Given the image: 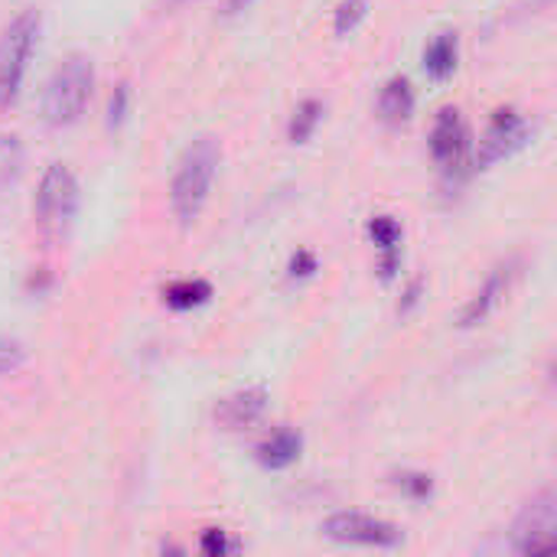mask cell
I'll return each instance as SVG.
<instances>
[{"label": "cell", "instance_id": "9a60e30c", "mask_svg": "<svg viewBox=\"0 0 557 557\" xmlns=\"http://www.w3.org/2000/svg\"><path fill=\"white\" fill-rule=\"evenodd\" d=\"M209 300H212V284L202 277H186V281H173L163 287V304L170 310H196Z\"/></svg>", "mask_w": 557, "mask_h": 557}, {"label": "cell", "instance_id": "7402d4cb", "mask_svg": "<svg viewBox=\"0 0 557 557\" xmlns=\"http://www.w3.org/2000/svg\"><path fill=\"white\" fill-rule=\"evenodd\" d=\"M26 362V349L16 339H0V375H13Z\"/></svg>", "mask_w": 557, "mask_h": 557}, {"label": "cell", "instance_id": "ba28073f", "mask_svg": "<svg viewBox=\"0 0 557 557\" xmlns=\"http://www.w3.org/2000/svg\"><path fill=\"white\" fill-rule=\"evenodd\" d=\"M470 150V127L457 108H441L434 131H431V157L444 170H457Z\"/></svg>", "mask_w": 557, "mask_h": 557}, {"label": "cell", "instance_id": "7a4b0ae2", "mask_svg": "<svg viewBox=\"0 0 557 557\" xmlns=\"http://www.w3.org/2000/svg\"><path fill=\"white\" fill-rule=\"evenodd\" d=\"M91 88H95V69L88 55H78V52L65 55L42 88V101H39L42 121L49 127L75 124L91 101Z\"/></svg>", "mask_w": 557, "mask_h": 557}, {"label": "cell", "instance_id": "3957f363", "mask_svg": "<svg viewBox=\"0 0 557 557\" xmlns=\"http://www.w3.org/2000/svg\"><path fill=\"white\" fill-rule=\"evenodd\" d=\"M39 39V13L20 10L0 33V108H13Z\"/></svg>", "mask_w": 557, "mask_h": 557}, {"label": "cell", "instance_id": "9c48e42d", "mask_svg": "<svg viewBox=\"0 0 557 557\" xmlns=\"http://www.w3.org/2000/svg\"><path fill=\"white\" fill-rule=\"evenodd\" d=\"M268 408V388H242V392H232L225 395L219 405H215V421L228 431H238V428H248L255 424Z\"/></svg>", "mask_w": 557, "mask_h": 557}, {"label": "cell", "instance_id": "ffe728a7", "mask_svg": "<svg viewBox=\"0 0 557 557\" xmlns=\"http://www.w3.org/2000/svg\"><path fill=\"white\" fill-rule=\"evenodd\" d=\"M395 486L411 496V499H428L434 493V480L428 473H414V470H405V473H395Z\"/></svg>", "mask_w": 557, "mask_h": 557}, {"label": "cell", "instance_id": "8992f818", "mask_svg": "<svg viewBox=\"0 0 557 557\" xmlns=\"http://www.w3.org/2000/svg\"><path fill=\"white\" fill-rule=\"evenodd\" d=\"M532 137V124L516 111V108H499L493 111V121L480 140V150L473 157V166L476 170H490L496 166L499 160L512 157L516 150H522Z\"/></svg>", "mask_w": 557, "mask_h": 557}, {"label": "cell", "instance_id": "4fadbf2b", "mask_svg": "<svg viewBox=\"0 0 557 557\" xmlns=\"http://www.w3.org/2000/svg\"><path fill=\"white\" fill-rule=\"evenodd\" d=\"M300 450H304V437L290 428H281L268 441L258 444L255 457L264 470H287L300 460Z\"/></svg>", "mask_w": 557, "mask_h": 557}, {"label": "cell", "instance_id": "603a6c76", "mask_svg": "<svg viewBox=\"0 0 557 557\" xmlns=\"http://www.w3.org/2000/svg\"><path fill=\"white\" fill-rule=\"evenodd\" d=\"M317 255L313 251H294L290 255V264H287V277H294V281H304V277H313L317 274Z\"/></svg>", "mask_w": 557, "mask_h": 557}, {"label": "cell", "instance_id": "8fae6325", "mask_svg": "<svg viewBox=\"0 0 557 557\" xmlns=\"http://www.w3.org/2000/svg\"><path fill=\"white\" fill-rule=\"evenodd\" d=\"M414 108H418L414 85L405 75L388 78L385 88H382V95H379V114H382V121L392 124V127H401V124L411 121Z\"/></svg>", "mask_w": 557, "mask_h": 557}, {"label": "cell", "instance_id": "5bb4252c", "mask_svg": "<svg viewBox=\"0 0 557 557\" xmlns=\"http://www.w3.org/2000/svg\"><path fill=\"white\" fill-rule=\"evenodd\" d=\"M457 59H460V42H457V33H437L428 49H424V72L434 78V82H447L454 72H457Z\"/></svg>", "mask_w": 557, "mask_h": 557}, {"label": "cell", "instance_id": "277c9868", "mask_svg": "<svg viewBox=\"0 0 557 557\" xmlns=\"http://www.w3.org/2000/svg\"><path fill=\"white\" fill-rule=\"evenodd\" d=\"M78 212V180L65 163H49L36 189V219L46 232L69 225Z\"/></svg>", "mask_w": 557, "mask_h": 557}, {"label": "cell", "instance_id": "484cf974", "mask_svg": "<svg viewBox=\"0 0 557 557\" xmlns=\"http://www.w3.org/2000/svg\"><path fill=\"white\" fill-rule=\"evenodd\" d=\"M255 0H228V13H242V10H248Z\"/></svg>", "mask_w": 557, "mask_h": 557}, {"label": "cell", "instance_id": "ac0fdd59", "mask_svg": "<svg viewBox=\"0 0 557 557\" xmlns=\"http://www.w3.org/2000/svg\"><path fill=\"white\" fill-rule=\"evenodd\" d=\"M369 16V0H339L336 16H333V29L336 36H349L359 29V23Z\"/></svg>", "mask_w": 557, "mask_h": 557}, {"label": "cell", "instance_id": "44dd1931", "mask_svg": "<svg viewBox=\"0 0 557 557\" xmlns=\"http://www.w3.org/2000/svg\"><path fill=\"white\" fill-rule=\"evenodd\" d=\"M242 545L238 542H232L228 539V532H222V529H206L202 532V539H199V552L209 557H222V555H232V552H238Z\"/></svg>", "mask_w": 557, "mask_h": 557}, {"label": "cell", "instance_id": "cb8c5ba5", "mask_svg": "<svg viewBox=\"0 0 557 557\" xmlns=\"http://www.w3.org/2000/svg\"><path fill=\"white\" fill-rule=\"evenodd\" d=\"M421 294H424V277H414L408 287H405V294H401V304H398V313L405 317V313H411L418 304H421Z\"/></svg>", "mask_w": 557, "mask_h": 557}, {"label": "cell", "instance_id": "30bf717a", "mask_svg": "<svg viewBox=\"0 0 557 557\" xmlns=\"http://www.w3.org/2000/svg\"><path fill=\"white\" fill-rule=\"evenodd\" d=\"M509 277H512V268H496L490 277H486V284L480 287V294L463 307V313H460V326L463 330H470V326H480L496 307H499V300L506 297V290H509Z\"/></svg>", "mask_w": 557, "mask_h": 557}, {"label": "cell", "instance_id": "5b68a950", "mask_svg": "<svg viewBox=\"0 0 557 557\" xmlns=\"http://www.w3.org/2000/svg\"><path fill=\"white\" fill-rule=\"evenodd\" d=\"M512 548L519 555H545L557 548V496L555 490L539 493L512 525Z\"/></svg>", "mask_w": 557, "mask_h": 557}, {"label": "cell", "instance_id": "52a82bcc", "mask_svg": "<svg viewBox=\"0 0 557 557\" xmlns=\"http://www.w3.org/2000/svg\"><path fill=\"white\" fill-rule=\"evenodd\" d=\"M323 535L339 545H366V548H398L405 542L401 529L366 516V512H336L323 522Z\"/></svg>", "mask_w": 557, "mask_h": 557}, {"label": "cell", "instance_id": "2e32d148", "mask_svg": "<svg viewBox=\"0 0 557 557\" xmlns=\"http://www.w3.org/2000/svg\"><path fill=\"white\" fill-rule=\"evenodd\" d=\"M23 176V140L16 134H0V193L16 186Z\"/></svg>", "mask_w": 557, "mask_h": 557}, {"label": "cell", "instance_id": "4316f807", "mask_svg": "<svg viewBox=\"0 0 557 557\" xmlns=\"http://www.w3.org/2000/svg\"><path fill=\"white\" fill-rule=\"evenodd\" d=\"M173 3H180V0H173Z\"/></svg>", "mask_w": 557, "mask_h": 557}, {"label": "cell", "instance_id": "7c38bea8", "mask_svg": "<svg viewBox=\"0 0 557 557\" xmlns=\"http://www.w3.org/2000/svg\"><path fill=\"white\" fill-rule=\"evenodd\" d=\"M369 235H372V242L379 245V251H382V281H392L395 274H398V268H401V225H398V219H392V215H375V219H369Z\"/></svg>", "mask_w": 557, "mask_h": 557}, {"label": "cell", "instance_id": "d6986e66", "mask_svg": "<svg viewBox=\"0 0 557 557\" xmlns=\"http://www.w3.org/2000/svg\"><path fill=\"white\" fill-rule=\"evenodd\" d=\"M127 111H131V85L127 82H117L114 91L108 95V111H104L108 131H117L127 121Z\"/></svg>", "mask_w": 557, "mask_h": 557}, {"label": "cell", "instance_id": "6da1fadb", "mask_svg": "<svg viewBox=\"0 0 557 557\" xmlns=\"http://www.w3.org/2000/svg\"><path fill=\"white\" fill-rule=\"evenodd\" d=\"M219 163H222V147L209 134L196 137L183 150L180 166L170 183V209L180 225H193L202 215L212 183H215V173H219Z\"/></svg>", "mask_w": 557, "mask_h": 557}, {"label": "cell", "instance_id": "d4e9b609", "mask_svg": "<svg viewBox=\"0 0 557 557\" xmlns=\"http://www.w3.org/2000/svg\"><path fill=\"white\" fill-rule=\"evenodd\" d=\"M29 287H33V290H46V287H49V274H46V268H39V277H36V274L29 277Z\"/></svg>", "mask_w": 557, "mask_h": 557}, {"label": "cell", "instance_id": "e0dca14e", "mask_svg": "<svg viewBox=\"0 0 557 557\" xmlns=\"http://www.w3.org/2000/svg\"><path fill=\"white\" fill-rule=\"evenodd\" d=\"M320 117H323V104H320L317 98L300 101V104H297V111L290 114V124H287V137H290V144H307V140L313 137V131H317Z\"/></svg>", "mask_w": 557, "mask_h": 557}]
</instances>
